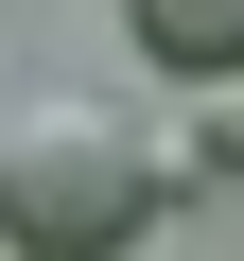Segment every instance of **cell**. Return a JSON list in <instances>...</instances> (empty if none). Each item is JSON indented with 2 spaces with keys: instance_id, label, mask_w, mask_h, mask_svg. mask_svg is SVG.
Here are the masks:
<instances>
[{
  "instance_id": "1",
  "label": "cell",
  "mask_w": 244,
  "mask_h": 261,
  "mask_svg": "<svg viewBox=\"0 0 244 261\" xmlns=\"http://www.w3.org/2000/svg\"><path fill=\"white\" fill-rule=\"evenodd\" d=\"M157 209H175V174H157L140 122H105V105H18L0 122V244L18 261H122Z\"/></svg>"
},
{
  "instance_id": "2",
  "label": "cell",
  "mask_w": 244,
  "mask_h": 261,
  "mask_svg": "<svg viewBox=\"0 0 244 261\" xmlns=\"http://www.w3.org/2000/svg\"><path fill=\"white\" fill-rule=\"evenodd\" d=\"M122 18H140V53H157V70L244 87V0H122Z\"/></svg>"
},
{
  "instance_id": "3",
  "label": "cell",
  "mask_w": 244,
  "mask_h": 261,
  "mask_svg": "<svg viewBox=\"0 0 244 261\" xmlns=\"http://www.w3.org/2000/svg\"><path fill=\"white\" fill-rule=\"evenodd\" d=\"M157 174H175V192H244V87H209V105H192V140H175Z\"/></svg>"
}]
</instances>
